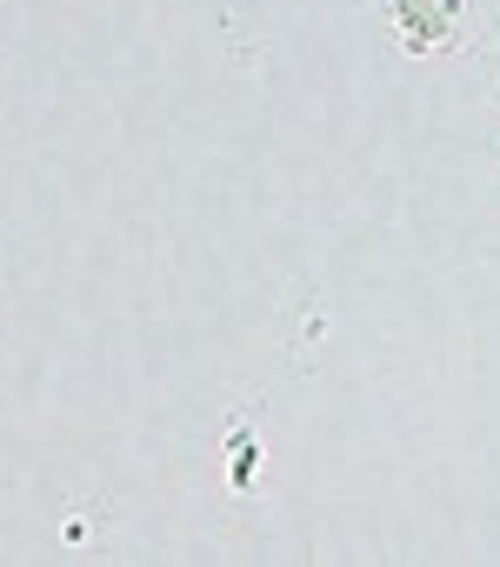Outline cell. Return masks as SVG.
Returning a JSON list of instances; mask_svg holds the SVG:
<instances>
[{"label":"cell","instance_id":"obj_1","mask_svg":"<svg viewBox=\"0 0 500 567\" xmlns=\"http://www.w3.org/2000/svg\"><path fill=\"white\" fill-rule=\"evenodd\" d=\"M394 14H400V28L414 34V41H440V34H454V0H394Z\"/></svg>","mask_w":500,"mask_h":567}]
</instances>
